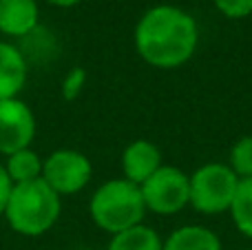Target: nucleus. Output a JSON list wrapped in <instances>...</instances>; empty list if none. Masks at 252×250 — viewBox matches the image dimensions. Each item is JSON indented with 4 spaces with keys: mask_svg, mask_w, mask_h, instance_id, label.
<instances>
[{
    "mask_svg": "<svg viewBox=\"0 0 252 250\" xmlns=\"http://www.w3.org/2000/svg\"><path fill=\"white\" fill-rule=\"evenodd\" d=\"M228 166L235 171L239 180L252 177V135H244L232 144L228 155Z\"/></svg>",
    "mask_w": 252,
    "mask_h": 250,
    "instance_id": "obj_15",
    "label": "nucleus"
},
{
    "mask_svg": "<svg viewBox=\"0 0 252 250\" xmlns=\"http://www.w3.org/2000/svg\"><path fill=\"white\" fill-rule=\"evenodd\" d=\"M2 166L11 184H25V182L42 177V157L31 149H22L7 155V162Z\"/></svg>",
    "mask_w": 252,
    "mask_h": 250,
    "instance_id": "obj_12",
    "label": "nucleus"
},
{
    "mask_svg": "<svg viewBox=\"0 0 252 250\" xmlns=\"http://www.w3.org/2000/svg\"><path fill=\"white\" fill-rule=\"evenodd\" d=\"M47 2L56 4V7H73V4L82 2V0H47Z\"/></svg>",
    "mask_w": 252,
    "mask_h": 250,
    "instance_id": "obj_19",
    "label": "nucleus"
},
{
    "mask_svg": "<svg viewBox=\"0 0 252 250\" xmlns=\"http://www.w3.org/2000/svg\"><path fill=\"white\" fill-rule=\"evenodd\" d=\"M84 82H87V71L80 69V66L71 69L69 75L64 78V82H62V97L64 100H75L82 93Z\"/></svg>",
    "mask_w": 252,
    "mask_h": 250,
    "instance_id": "obj_17",
    "label": "nucleus"
},
{
    "mask_svg": "<svg viewBox=\"0 0 252 250\" xmlns=\"http://www.w3.org/2000/svg\"><path fill=\"white\" fill-rule=\"evenodd\" d=\"M139 190L146 211L155 215H177L190 202V180L182 168L170 164H161Z\"/></svg>",
    "mask_w": 252,
    "mask_h": 250,
    "instance_id": "obj_5",
    "label": "nucleus"
},
{
    "mask_svg": "<svg viewBox=\"0 0 252 250\" xmlns=\"http://www.w3.org/2000/svg\"><path fill=\"white\" fill-rule=\"evenodd\" d=\"M93 166L84 153L73 149L53 151L47 159H42V180L58 195L80 193L91 182Z\"/></svg>",
    "mask_w": 252,
    "mask_h": 250,
    "instance_id": "obj_6",
    "label": "nucleus"
},
{
    "mask_svg": "<svg viewBox=\"0 0 252 250\" xmlns=\"http://www.w3.org/2000/svg\"><path fill=\"white\" fill-rule=\"evenodd\" d=\"M11 180L7 177V171L4 166L0 164V215H4V206H7V199H9V193H11Z\"/></svg>",
    "mask_w": 252,
    "mask_h": 250,
    "instance_id": "obj_18",
    "label": "nucleus"
},
{
    "mask_svg": "<svg viewBox=\"0 0 252 250\" xmlns=\"http://www.w3.org/2000/svg\"><path fill=\"white\" fill-rule=\"evenodd\" d=\"M164 242L151 226L137 224L128 230L113 235L106 250H161Z\"/></svg>",
    "mask_w": 252,
    "mask_h": 250,
    "instance_id": "obj_13",
    "label": "nucleus"
},
{
    "mask_svg": "<svg viewBox=\"0 0 252 250\" xmlns=\"http://www.w3.org/2000/svg\"><path fill=\"white\" fill-rule=\"evenodd\" d=\"M190 180V206L204 215H219L228 213L232 206V199L237 195L239 177L235 175L228 164L208 162L199 166Z\"/></svg>",
    "mask_w": 252,
    "mask_h": 250,
    "instance_id": "obj_4",
    "label": "nucleus"
},
{
    "mask_svg": "<svg viewBox=\"0 0 252 250\" xmlns=\"http://www.w3.org/2000/svg\"><path fill=\"white\" fill-rule=\"evenodd\" d=\"M199 44V27L188 11L173 4H157L139 18L135 27V49L155 69H177L186 64Z\"/></svg>",
    "mask_w": 252,
    "mask_h": 250,
    "instance_id": "obj_1",
    "label": "nucleus"
},
{
    "mask_svg": "<svg viewBox=\"0 0 252 250\" xmlns=\"http://www.w3.org/2000/svg\"><path fill=\"white\" fill-rule=\"evenodd\" d=\"M35 137L33 111L18 97L0 100V153L11 155L29 149Z\"/></svg>",
    "mask_w": 252,
    "mask_h": 250,
    "instance_id": "obj_7",
    "label": "nucleus"
},
{
    "mask_svg": "<svg viewBox=\"0 0 252 250\" xmlns=\"http://www.w3.org/2000/svg\"><path fill=\"white\" fill-rule=\"evenodd\" d=\"M161 166V151L151 140L130 142L122 153V173L124 180L142 186L157 168Z\"/></svg>",
    "mask_w": 252,
    "mask_h": 250,
    "instance_id": "obj_8",
    "label": "nucleus"
},
{
    "mask_svg": "<svg viewBox=\"0 0 252 250\" xmlns=\"http://www.w3.org/2000/svg\"><path fill=\"white\" fill-rule=\"evenodd\" d=\"M27 82V60L20 49L0 42V100L18 97Z\"/></svg>",
    "mask_w": 252,
    "mask_h": 250,
    "instance_id": "obj_10",
    "label": "nucleus"
},
{
    "mask_svg": "<svg viewBox=\"0 0 252 250\" xmlns=\"http://www.w3.org/2000/svg\"><path fill=\"white\" fill-rule=\"evenodd\" d=\"M89 213H91V219L95 221L97 228H102L104 233L118 235L122 230L142 224L144 215H146V206H144L139 186L124 180V177H118V180L104 182L93 193Z\"/></svg>",
    "mask_w": 252,
    "mask_h": 250,
    "instance_id": "obj_3",
    "label": "nucleus"
},
{
    "mask_svg": "<svg viewBox=\"0 0 252 250\" xmlns=\"http://www.w3.org/2000/svg\"><path fill=\"white\" fill-rule=\"evenodd\" d=\"M161 250H223L217 233L199 224L179 226L166 237Z\"/></svg>",
    "mask_w": 252,
    "mask_h": 250,
    "instance_id": "obj_11",
    "label": "nucleus"
},
{
    "mask_svg": "<svg viewBox=\"0 0 252 250\" xmlns=\"http://www.w3.org/2000/svg\"><path fill=\"white\" fill-rule=\"evenodd\" d=\"M38 29L35 0H0V33L25 38Z\"/></svg>",
    "mask_w": 252,
    "mask_h": 250,
    "instance_id": "obj_9",
    "label": "nucleus"
},
{
    "mask_svg": "<svg viewBox=\"0 0 252 250\" xmlns=\"http://www.w3.org/2000/svg\"><path fill=\"white\" fill-rule=\"evenodd\" d=\"M219 13L226 18L239 20V18H248L252 13V0H213Z\"/></svg>",
    "mask_w": 252,
    "mask_h": 250,
    "instance_id": "obj_16",
    "label": "nucleus"
},
{
    "mask_svg": "<svg viewBox=\"0 0 252 250\" xmlns=\"http://www.w3.org/2000/svg\"><path fill=\"white\" fill-rule=\"evenodd\" d=\"M248 250H252V248H248Z\"/></svg>",
    "mask_w": 252,
    "mask_h": 250,
    "instance_id": "obj_20",
    "label": "nucleus"
},
{
    "mask_svg": "<svg viewBox=\"0 0 252 250\" xmlns=\"http://www.w3.org/2000/svg\"><path fill=\"white\" fill-rule=\"evenodd\" d=\"M60 211V195L42 177H38V180L11 186L7 206H4V217L18 235L40 237L56 226Z\"/></svg>",
    "mask_w": 252,
    "mask_h": 250,
    "instance_id": "obj_2",
    "label": "nucleus"
},
{
    "mask_svg": "<svg viewBox=\"0 0 252 250\" xmlns=\"http://www.w3.org/2000/svg\"><path fill=\"white\" fill-rule=\"evenodd\" d=\"M228 213H230L237 230H239L244 237L252 239V177L239 180L237 195H235V199H232V206Z\"/></svg>",
    "mask_w": 252,
    "mask_h": 250,
    "instance_id": "obj_14",
    "label": "nucleus"
}]
</instances>
